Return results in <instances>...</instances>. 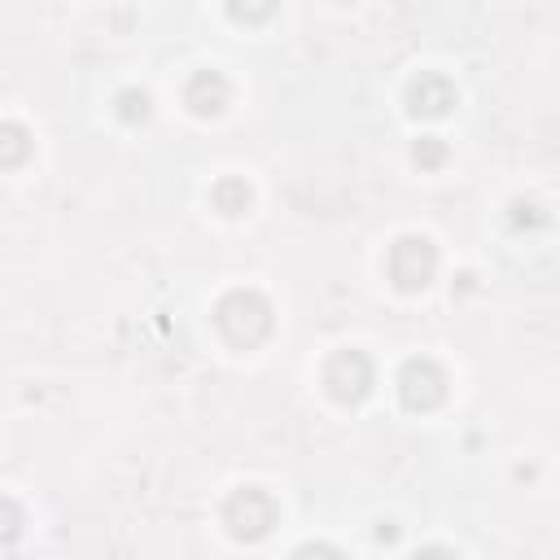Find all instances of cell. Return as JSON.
I'll return each instance as SVG.
<instances>
[{"label":"cell","instance_id":"cell-17","mask_svg":"<svg viewBox=\"0 0 560 560\" xmlns=\"http://www.w3.org/2000/svg\"><path fill=\"white\" fill-rule=\"evenodd\" d=\"M376 538H381V542H394V538H398V529H394V525H389V521H385V525H381V529H376Z\"/></svg>","mask_w":560,"mask_h":560},{"label":"cell","instance_id":"cell-8","mask_svg":"<svg viewBox=\"0 0 560 560\" xmlns=\"http://www.w3.org/2000/svg\"><path fill=\"white\" fill-rule=\"evenodd\" d=\"M210 201L219 214H241L249 206V184L241 175H223L214 188H210Z\"/></svg>","mask_w":560,"mask_h":560},{"label":"cell","instance_id":"cell-3","mask_svg":"<svg viewBox=\"0 0 560 560\" xmlns=\"http://www.w3.org/2000/svg\"><path fill=\"white\" fill-rule=\"evenodd\" d=\"M438 276V249L429 236H398L389 245V280L407 293L424 289Z\"/></svg>","mask_w":560,"mask_h":560},{"label":"cell","instance_id":"cell-4","mask_svg":"<svg viewBox=\"0 0 560 560\" xmlns=\"http://www.w3.org/2000/svg\"><path fill=\"white\" fill-rule=\"evenodd\" d=\"M324 385L337 402H363L376 385V368L363 350H337L328 363H324Z\"/></svg>","mask_w":560,"mask_h":560},{"label":"cell","instance_id":"cell-14","mask_svg":"<svg viewBox=\"0 0 560 560\" xmlns=\"http://www.w3.org/2000/svg\"><path fill=\"white\" fill-rule=\"evenodd\" d=\"M512 210H516V214H512L516 228H521V223H542V219H547V214H538V206H512Z\"/></svg>","mask_w":560,"mask_h":560},{"label":"cell","instance_id":"cell-15","mask_svg":"<svg viewBox=\"0 0 560 560\" xmlns=\"http://www.w3.org/2000/svg\"><path fill=\"white\" fill-rule=\"evenodd\" d=\"M411 560H459L451 547H424V551H416Z\"/></svg>","mask_w":560,"mask_h":560},{"label":"cell","instance_id":"cell-13","mask_svg":"<svg viewBox=\"0 0 560 560\" xmlns=\"http://www.w3.org/2000/svg\"><path fill=\"white\" fill-rule=\"evenodd\" d=\"M289 560H346V556L337 547H328V542H302V547L289 551Z\"/></svg>","mask_w":560,"mask_h":560},{"label":"cell","instance_id":"cell-6","mask_svg":"<svg viewBox=\"0 0 560 560\" xmlns=\"http://www.w3.org/2000/svg\"><path fill=\"white\" fill-rule=\"evenodd\" d=\"M184 105L197 114V118H214L232 105V83L228 74L219 70H197L188 83H184Z\"/></svg>","mask_w":560,"mask_h":560},{"label":"cell","instance_id":"cell-12","mask_svg":"<svg viewBox=\"0 0 560 560\" xmlns=\"http://www.w3.org/2000/svg\"><path fill=\"white\" fill-rule=\"evenodd\" d=\"M416 162L429 166V171L442 166V162H446V140H438V136H420V140H416Z\"/></svg>","mask_w":560,"mask_h":560},{"label":"cell","instance_id":"cell-1","mask_svg":"<svg viewBox=\"0 0 560 560\" xmlns=\"http://www.w3.org/2000/svg\"><path fill=\"white\" fill-rule=\"evenodd\" d=\"M271 324H276V311L258 289H228L214 302V328L236 350H254L258 341H267Z\"/></svg>","mask_w":560,"mask_h":560},{"label":"cell","instance_id":"cell-5","mask_svg":"<svg viewBox=\"0 0 560 560\" xmlns=\"http://www.w3.org/2000/svg\"><path fill=\"white\" fill-rule=\"evenodd\" d=\"M398 398L407 411H433L446 398V372L433 359H407L398 368Z\"/></svg>","mask_w":560,"mask_h":560},{"label":"cell","instance_id":"cell-10","mask_svg":"<svg viewBox=\"0 0 560 560\" xmlns=\"http://www.w3.org/2000/svg\"><path fill=\"white\" fill-rule=\"evenodd\" d=\"M22 525H26V512L18 508V499L0 494V547L18 542V538H22Z\"/></svg>","mask_w":560,"mask_h":560},{"label":"cell","instance_id":"cell-16","mask_svg":"<svg viewBox=\"0 0 560 560\" xmlns=\"http://www.w3.org/2000/svg\"><path fill=\"white\" fill-rule=\"evenodd\" d=\"M232 18H241V22H258V18H271V9H241V4H232Z\"/></svg>","mask_w":560,"mask_h":560},{"label":"cell","instance_id":"cell-9","mask_svg":"<svg viewBox=\"0 0 560 560\" xmlns=\"http://www.w3.org/2000/svg\"><path fill=\"white\" fill-rule=\"evenodd\" d=\"M31 158V131L22 122H0V166H22Z\"/></svg>","mask_w":560,"mask_h":560},{"label":"cell","instance_id":"cell-2","mask_svg":"<svg viewBox=\"0 0 560 560\" xmlns=\"http://www.w3.org/2000/svg\"><path fill=\"white\" fill-rule=\"evenodd\" d=\"M276 516H280L276 499H271L267 490H258V486L236 490V494L228 499V508H223V521H228L232 538H241V542H258V538H267L271 525H276Z\"/></svg>","mask_w":560,"mask_h":560},{"label":"cell","instance_id":"cell-11","mask_svg":"<svg viewBox=\"0 0 560 560\" xmlns=\"http://www.w3.org/2000/svg\"><path fill=\"white\" fill-rule=\"evenodd\" d=\"M118 118H122V122H144V118H149V96H144L140 88H127V92L118 96Z\"/></svg>","mask_w":560,"mask_h":560},{"label":"cell","instance_id":"cell-7","mask_svg":"<svg viewBox=\"0 0 560 560\" xmlns=\"http://www.w3.org/2000/svg\"><path fill=\"white\" fill-rule=\"evenodd\" d=\"M451 105H455V88H451L446 74H420V79H411V88H407V109H411L416 118H442Z\"/></svg>","mask_w":560,"mask_h":560}]
</instances>
